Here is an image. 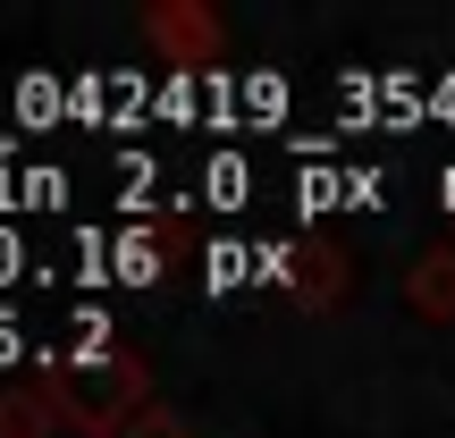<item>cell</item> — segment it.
<instances>
[{"mask_svg": "<svg viewBox=\"0 0 455 438\" xmlns=\"http://www.w3.org/2000/svg\"><path fill=\"white\" fill-rule=\"evenodd\" d=\"M152 270H161V236H144V227H135V236H118V244H110V278L144 287Z\"/></svg>", "mask_w": 455, "mask_h": 438, "instance_id": "7a4b0ae2", "label": "cell"}, {"mask_svg": "<svg viewBox=\"0 0 455 438\" xmlns=\"http://www.w3.org/2000/svg\"><path fill=\"white\" fill-rule=\"evenodd\" d=\"M261 278V244H212V287H244Z\"/></svg>", "mask_w": 455, "mask_h": 438, "instance_id": "277c9868", "label": "cell"}, {"mask_svg": "<svg viewBox=\"0 0 455 438\" xmlns=\"http://www.w3.org/2000/svg\"><path fill=\"white\" fill-rule=\"evenodd\" d=\"M17 110H26V118H60V110H68V93H60L51 76H26V84H17Z\"/></svg>", "mask_w": 455, "mask_h": 438, "instance_id": "5b68a950", "label": "cell"}, {"mask_svg": "<svg viewBox=\"0 0 455 438\" xmlns=\"http://www.w3.org/2000/svg\"><path fill=\"white\" fill-rule=\"evenodd\" d=\"M17 270H34V253H26V236H17V227H0V287H9Z\"/></svg>", "mask_w": 455, "mask_h": 438, "instance_id": "8992f818", "label": "cell"}, {"mask_svg": "<svg viewBox=\"0 0 455 438\" xmlns=\"http://www.w3.org/2000/svg\"><path fill=\"white\" fill-rule=\"evenodd\" d=\"M17 346H26V321H17V312H0V362H9Z\"/></svg>", "mask_w": 455, "mask_h": 438, "instance_id": "52a82bcc", "label": "cell"}, {"mask_svg": "<svg viewBox=\"0 0 455 438\" xmlns=\"http://www.w3.org/2000/svg\"><path fill=\"white\" fill-rule=\"evenodd\" d=\"M152 43H169V51H178V76H203L212 17H195V9H161V17H152Z\"/></svg>", "mask_w": 455, "mask_h": 438, "instance_id": "6da1fadb", "label": "cell"}, {"mask_svg": "<svg viewBox=\"0 0 455 438\" xmlns=\"http://www.w3.org/2000/svg\"><path fill=\"white\" fill-rule=\"evenodd\" d=\"M203 195H212V203H228V211H236V203L253 195V169H244L236 152H220V161L203 169Z\"/></svg>", "mask_w": 455, "mask_h": 438, "instance_id": "3957f363", "label": "cell"}]
</instances>
